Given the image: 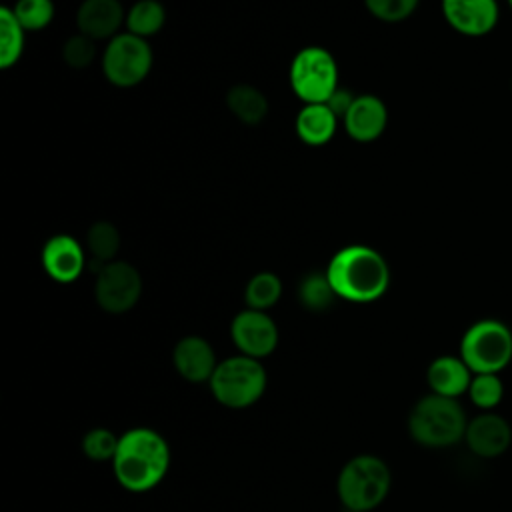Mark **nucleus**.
I'll use <instances>...</instances> for the list:
<instances>
[{"label": "nucleus", "instance_id": "22", "mask_svg": "<svg viewBox=\"0 0 512 512\" xmlns=\"http://www.w3.org/2000/svg\"><path fill=\"white\" fill-rule=\"evenodd\" d=\"M26 30L18 22L12 6H0V68H12L24 52Z\"/></svg>", "mask_w": 512, "mask_h": 512}, {"label": "nucleus", "instance_id": "5", "mask_svg": "<svg viewBox=\"0 0 512 512\" xmlns=\"http://www.w3.org/2000/svg\"><path fill=\"white\" fill-rule=\"evenodd\" d=\"M458 356L472 374H502L512 362V328L498 318L472 322L460 338Z\"/></svg>", "mask_w": 512, "mask_h": 512}, {"label": "nucleus", "instance_id": "19", "mask_svg": "<svg viewBox=\"0 0 512 512\" xmlns=\"http://www.w3.org/2000/svg\"><path fill=\"white\" fill-rule=\"evenodd\" d=\"M226 108L230 114L246 126H258L268 116V98L252 84H234L226 92Z\"/></svg>", "mask_w": 512, "mask_h": 512}, {"label": "nucleus", "instance_id": "1", "mask_svg": "<svg viewBox=\"0 0 512 512\" xmlns=\"http://www.w3.org/2000/svg\"><path fill=\"white\" fill-rule=\"evenodd\" d=\"M336 296L352 304L380 300L390 288V266L372 246L348 244L332 254L324 268Z\"/></svg>", "mask_w": 512, "mask_h": 512}, {"label": "nucleus", "instance_id": "11", "mask_svg": "<svg viewBox=\"0 0 512 512\" xmlns=\"http://www.w3.org/2000/svg\"><path fill=\"white\" fill-rule=\"evenodd\" d=\"M440 12L454 32L468 38L490 34L500 20L498 0H440Z\"/></svg>", "mask_w": 512, "mask_h": 512}, {"label": "nucleus", "instance_id": "29", "mask_svg": "<svg viewBox=\"0 0 512 512\" xmlns=\"http://www.w3.org/2000/svg\"><path fill=\"white\" fill-rule=\"evenodd\" d=\"M420 0H364V8L384 24H398L408 20Z\"/></svg>", "mask_w": 512, "mask_h": 512}, {"label": "nucleus", "instance_id": "18", "mask_svg": "<svg viewBox=\"0 0 512 512\" xmlns=\"http://www.w3.org/2000/svg\"><path fill=\"white\" fill-rule=\"evenodd\" d=\"M340 118L326 104H304L294 118V132L306 146H326L338 130Z\"/></svg>", "mask_w": 512, "mask_h": 512}, {"label": "nucleus", "instance_id": "27", "mask_svg": "<svg viewBox=\"0 0 512 512\" xmlns=\"http://www.w3.org/2000/svg\"><path fill=\"white\" fill-rule=\"evenodd\" d=\"M118 440L120 436H116L112 430L96 426L90 428L80 442V448L84 452V456L92 462H112L116 448H118Z\"/></svg>", "mask_w": 512, "mask_h": 512}, {"label": "nucleus", "instance_id": "20", "mask_svg": "<svg viewBox=\"0 0 512 512\" xmlns=\"http://www.w3.org/2000/svg\"><path fill=\"white\" fill-rule=\"evenodd\" d=\"M120 244H122L120 232L112 222L98 220L90 224L86 232V242H84L90 268L98 272L104 264L116 260Z\"/></svg>", "mask_w": 512, "mask_h": 512}, {"label": "nucleus", "instance_id": "2", "mask_svg": "<svg viewBox=\"0 0 512 512\" xmlns=\"http://www.w3.org/2000/svg\"><path fill=\"white\" fill-rule=\"evenodd\" d=\"M170 468V446L166 438L148 426H136L120 434L112 472L128 492H148L156 488Z\"/></svg>", "mask_w": 512, "mask_h": 512}, {"label": "nucleus", "instance_id": "16", "mask_svg": "<svg viewBox=\"0 0 512 512\" xmlns=\"http://www.w3.org/2000/svg\"><path fill=\"white\" fill-rule=\"evenodd\" d=\"M126 24V10L120 0H82L76 8V28L80 34L100 42L112 40Z\"/></svg>", "mask_w": 512, "mask_h": 512}, {"label": "nucleus", "instance_id": "6", "mask_svg": "<svg viewBox=\"0 0 512 512\" xmlns=\"http://www.w3.org/2000/svg\"><path fill=\"white\" fill-rule=\"evenodd\" d=\"M266 384L268 374L262 360L244 354L220 360L208 380L214 400L232 410L254 406L264 396Z\"/></svg>", "mask_w": 512, "mask_h": 512}, {"label": "nucleus", "instance_id": "17", "mask_svg": "<svg viewBox=\"0 0 512 512\" xmlns=\"http://www.w3.org/2000/svg\"><path fill=\"white\" fill-rule=\"evenodd\" d=\"M472 370L458 354H440L426 368V384L432 394L460 398L468 392Z\"/></svg>", "mask_w": 512, "mask_h": 512}, {"label": "nucleus", "instance_id": "12", "mask_svg": "<svg viewBox=\"0 0 512 512\" xmlns=\"http://www.w3.org/2000/svg\"><path fill=\"white\" fill-rule=\"evenodd\" d=\"M40 264L48 278L58 284L76 282L88 266L86 248L70 234L50 236L40 252Z\"/></svg>", "mask_w": 512, "mask_h": 512}, {"label": "nucleus", "instance_id": "21", "mask_svg": "<svg viewBox=\"0 0 512 512\" xmlns=\"http://www.w3.org/2000/svg\"><path fill=\"white\" fill-rule=\"evenodd\" d=\"M166 24V8L160 0H136L128 10H126V32L140 36V38H150L158 34Z\"/></svg>", "mask_w": 512, "mask_h": 512}, {"label": "nucleus", "instance_id": "3", "mask_svg": "<svg viewBox=\"0 0 512 512\" xmlns=\"http://www.w3.org/2000/svg\"><path fill=\"white\" fill-rule=\"evenodd\" d=\"M408 434L424 448H450L464 442L468 416L458 398L428 392L408 414Z\"/></svg>", "mask_w": 512, "mask_h": 512}, {"label": "nucleus", "instance_id": "13", "mask_svg": "<svg viewBox=\"0 0 512 512\" xmlns=\"http://www.w3.org/2000/svg\"><path fill=\"white\" fill-rule=\"evenodd\" d=\"M464 444L478 458H484V460L498 458L512 444V426L496 410L478 412L476 416L468 418Z\"/></svg>", "mask_w": 512, "mask_h": 512}, {"label": "nucleus", "instance_id": "28", "mask_svg": "<svg viewBox=\"0 0 512 512\" xmlns=\"http://www.w3.org/2000/svg\"><path fill=\"white\" fill-rule=\"evenodd\" d=\"M96 54H98V42L80 32L68 36L66 42L62 44V60L72 70L88 68L96 60Z\"/></svg>", "mask_w": 512, "mask_h": 512}, {"label": "nucleus", "instance_id": "23", "mask_svg": "<svg viewBox=\"0 0 512 512\" xmlns=\"http://www.w3.org/2000/svg\"><path fill=\"white\" fill-rule=\"evenodd\" d=\"M298 302L308 312H326L338 300L326 272H310L306 274L296 290Z\"/></svg>", "mask_w": 512, "mask_h": 512}, {"label": "nucleus", "instance_id": "35", "mask_svg": "<svg viewBox=\"0 0 512 512\" xmlns=\"http://www.w3.org/2000/svg\"><path fill=\"white\" fill-rule=\"evenodd\" d=\"M120 2H122V0H120Z\"/></svg>", "mask_w": 512, "mask_h": 512}, {"label": "nucleus", "instance_id": "25", "mask_svg": "<svg viewBox=\"0 0 512 512\" xmlns=\"http://www.w3.org/2000/svg\"><path fill=\"white\" fill-rule=\"evenodd\" d=\"M466 396L480 412H492L504 398V382L500 374H474Z\"/></svg>", "mask_w": 512, "mask_h": 512}, {"label": "nucleus", "instance_id": "4", "mask_svg": "<svg viewBox=\"0 0 512 512\" xmlns=\"http://www.w3.org/2000/svg\"><path fill=\"white\" fill-rule=\"evenodd\" d=\"M392 486L388 464L374 454H358L350 458L338 472L336 494L346 510L370 512L378 508Z\"/></svg>", "mask_w": 512, "mask_h": 512}, {"label": "nucleus", "instance_id": "10", "mask_svg": "<svg viewBox=\"0 0 512 512\" xmlns=\"http://www.w3.org/2000/svg\"><path fill=\"white\" fill-rule=\"evenodd\" d=\"M230 338L238 354L262 360L276 350L280 332L268 312L244 308L230 322Z\"/></svg>", "mask_w": 512, "mask_h": 512}, {"label": "nucleus", "instance_id": "8", "mask_svg": "<svg viewBox=\"0 0 512 512\" xmlns=\"http://www.w3.org/2000/svg\"><path fill=\"white\" fill-rule=\"evenodd\" d=\"M154 52L146 38L120 32L106 42L100 56L104 78L116 88H134L144 82L152 70Z\"/></svg>", "mask_w": 512, "mask_h": 512}, {"label": "nucleus", "instance_id": "14", "mask_svg": "<svg viewBox=\"0 0 512 512\" xmlns=\"http://www.w3.org/2000/svg\"><path fill=\"white\" fill-rule=\"evenodd\" d=\"M340 122L348 138L368 144L384 134L388 126V108L376 94H356L352 106Z\"/></svg>", "mask_w": 512, "mask_h": 512}, {"label": "nucleus", "instance_id": "30", "mask_svg": "<svg viewBox=\"0 0 512 512\" xmlns=\"http://www.w3.org/2000/svg\"><path fill=\"white\" fill-rule=\"evenodd\" d=\"M354 98H356V94H354L352 90H348V88H344V86H338V88L332 92V96L326 100V106L342 120L344 114L348 112V108L352 106Z\"/></svg>", "mask_w": 512, "mask_h": 512}, {"label": "nucleus", "instance_id": "15", "mask_svg": "<svg viewBox=\"0 0 512 512\" xmlns=\"http://www.w3.org/2000/svg\"><path fill=\"white\" fill-rule=\"evenodd\" d=\"M172 366L186 382L202 384L212 378L218 366V358L206 338L198 334H188L174 344Z\"/></svg>", "mask_w": 512, "mask_h": 512}, {"label": "nucleus", "instance_id": "34", "mask_svg": "<svg viewBox=\"0 0 512 512\" xmlns=\"http://www.w3.org/2000/svg\"><path fill=\"white\" fill-rule=\"evenodd\" d=\"M498 2H500V0H498Z\"/></svg>", "mask_w": 512, "mask_h": 512}, {"label": "nucleus", "instance_id": "7", "mask_svg": "<svg viewBox=\"0 0 512 512\" xmlns=\"http://www.w3.org/2000/svg\"><path fill=\"white\" fill-rule=\"evenodd\" d=\"M290 88L304 104H326L338 84V62L322 46H304L288 68Z\"/></svg>", "mask_w": 512, "mask_h": 512}, {"label": "nucleus", "instance_id": "31", "mask_svg": "<svg viewBox=\"0 0 512 512\" xmlns=\"http://www.w3.org/2000/svg\"><path fill=\"white\" fill-rule=\"evenodd\" d=\"M506 4H508V8H510V12H512V0H506Z\"/></svg>", "mask_w": 512, "mask_h": 512}, {"label": "nucleus", "instance_id": "33", "mask_svg": "<svg viewBox=\"0 0 512 512\" xmlns=\"http://www.w3.org/2000/svg\"><path fill=\"white\" fill-rule=\"evenodd\" d=\"M346 512H352V510H346Z\"/></svg>", "mask_w": 512, "mask_h": 512}, {"label": "nucleus", "instance_id": "26", "mask_svg": "<svg viewBox=\"0 0 512 512\" xmlns=\"http://www.w3.org/2000/svg\"><path fill=\"white\" fill-rule=\"evenodd\" d=\"M12 10L26 32H40L48 28L56 14L52 0H16Z\"/></svg>", "mask_w": 512, "mask_h": 512}, {"label": "nucleus", "instance_id": "32", "mask_svg": "<svg viewBox=\"0 0 512 512\" xmlns=\"http://www.w3.org/2000/svg\"><path fill=\"white\" fill-rule=\"evenodd\" d=\"M510 90H512V78H510Z\"/></svg>", "mask_w": 512, "mask_h": 512}, {"label": "nucleus", "instance_id": "24", "mask_svg": "<svg viewBox=\"0 0 512 512\" xmlns=\"http://www.w3.org/2000/svg\"><path fill=\"white\" fill-rule=\"evenodd\" d=\"M282 298V280L274 272H256L244 288L246 308L268 312Z\"/></svg>", "mask_w": 512, "mask_h": 512}, {"label": "nucleus", "instance_id": "9", "mask_svg": "<svg viewBox=\"0 0 512 512\" xmlns=\"http://www.w3.org/2000/svg\"><path fill=\"white\" fill-rule=\"evenodd\" d=\"M142 276L126 260H112L96 272L94 300L108 314L130 312L142 296Z\"/></svg>", "mask_w": 512, "mask_h": 512}]
</instances>
